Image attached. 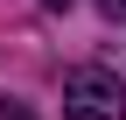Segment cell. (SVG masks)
Segmentation results:
<instances>
[{
  "mask_svg": "<svg viewBox=\"0 0 126 120\" xmlns=\"http://www.w3.org/2000/svg\"><path fill=\"white\" fill-rule=\"evenodd\" d=\"M63 113L70 120H126V85L105 64H77L63 78Z\"/></svg>",
  "mask_w": 126,
  "mask_h": 120,
  "instance_id": "6da1fadb",
  "label": "cell"
},
{
  "mask_svg": "<svg viewBox=\"0 0 126 120\" xmlns=\"http://www.w3.org/2000/svg\"><path fill=\"white\" fill-rule=\"evenodd\" d=\"M0 120H35V113H28V106H0Z\"/></svg>",
  "mask_w": 126,
  "mask_h": 120,
  "instance_id": "7a4b0ae2",
  "label": "cell"
},
{
  "mask_svg": "<svg viewBox=\"0 0 126 120\" xmlns=\"http://www.w3.org/2000/svg\"><path fill=\"white\" fill-rule=\"evenodd\" d=\"M98 7H105V14H112V21H119V14H126V0H98Z\"/></svg>",
  "mask_w": 126,
  "mask_h": 120,
  "instance_id": "3957f363",
  "label": "cell"
},
{
  "mask_svg": "<svg viewBox=\"0 0 126 120\" xmlns=\"http://www.w3.org/2000/svg\"><path fill=\"white\" fill-rule=\"evenodd\" d=\"M49 7H70V0H49Z\"/></svg>",
  "mask_w": 126,
  "mask_h": 120,
  "instance_id": "277c9868",
  "label": "cell"
}]
</instances>
